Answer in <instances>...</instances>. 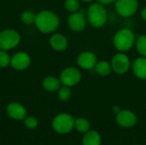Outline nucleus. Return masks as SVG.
Returning <instances> with one entry per match:
<instances>
[{"instance_id":"nucleus-26","label":"nucleus","mask_w":146,"mask_h":145,"mask_svg":"<svg viewBox=\"0 0 146 145\" xmlns=\"http://www.w3.org/2000/svg\"><path fill=\"white\" fill-rule=\"evenodd\" d=\"M98 3H100L102 4H110L116 0H98Z\"/></svg>"},{"instance_id":"nucleus-13","label":"nucleus","mask_w":146,"mask_h":145,"mask_svg":"<svg viewBox=\"0 0 146 145\" xmlns=\"http://www.w3.org/2000/svg\"><path fill=\"white\" fill-rule=\"evenodd\" d=\"M77 62L84 69H92L97 64V57L92 52H83L78 56Z\"/></svg>"},{"instance_id":"nucleus-17","label":"nucleus","mask_w":146,"mask_h":145,"mask_svg":"<svg viewBox=\"0 0 146 145\" xmlns=\"http://www.w3.org/2000/svg\"><path fill=\"white\" fill-rule=\"evenodd\" d=\"M43 87L47 91H56L60 89L61 80L53 76H48L43 80Z\"/></svg>"},{"instance_id":"nucleus-2","label":"nucleus","mask_w":146,"mask_h":145,"mask_svg":"<svg viewBox=\"0 0 146 145\" xmlns=\"http://www.w3.org/2000/svg\"><path fill=\"white\" fill-rule=\"evenodd\" d=\"M88 21L95 27L103 26L107 20V12L102 3H92L87 11Z\"/></svg>"},{"instance_id":"nucleus-27","label":"nucleus","mask_w":146,"mask_h":145,"mask_svg":"<svg viewBox=\"0 0 146 145\" xmlns=\"http://www.w3.org/2000/svg\"><path fill=\"white\" fill-rule=\"evenodd\" d=\"M141 16H142V18L146 21V8H145L143 10H142V12H141Z\"/></svg>"},{"instance_id":"nucleus-23","label":"nucleus","mask_w":146,"mask_h":145,"mask_svg":"<svg viewBox=\"0 0 146 145\" xmlns=\"http://www.w3.org/2000/svg\"><path fill=\"white\" fill-rule=\"evenodd\" d=\"M71 97V91L70 89L68 86H63V87H60V89L58 90V98L62 101V102H66L68 101Z\"/></svg>"},{"instance_id":"nucleus-1","label":"nucleus","mask_w":146,"mask_h":145,"mask_svg":"<svg viewBox=\"0 0 146 145\" xmlns=\"http://www.w3.org/2000/svg\"><path fill=\"white\" fill-rule=\"evenodd\" d=\"M35 25L38 30L44 33L54 32L59 26L58 16L49 10H43L36 15Z\"/></svg>"},{"instance_id":"nucleus-6","label":"nucleus","mask_w":146,"mask_h":145,"mask_svg":"<svg viewBox=\"0 0 146 145\" xmlns=\"http://www.w3.org/2000/svg\"><path fill=\"white\" fill-rule=\"evenodd\" d=\"M81 79V73L80 72L73 67L65 68L60 76L61 83L63 84L65 86L70 87L77 85Z\"/></svg>"},{"instance_id":"nucleus-21","label":"nucleus","mask_w":146,"mask_h":145,"mask_svg":"<svg viewBox=\"0 0 146 145\" xmlns=\"http://www.w3.org/2000/svg\"><path fill=\"white\" fill-rule=\"evenodd\" d=\"M137 50L140 55L146 57V35L140 36L137 41Z\"/></svg>"},{"instance_id":"nucleus-24","label":"nucleus","mask_w":146,"mask_h":145,"mask_svg":"<svg viewBox=\"0 0 146 145\" xmlns=\"http://www.w3.org/2000/svg\"><path fill=\"white\" fill-rule=\"evenodd\" d=\"M65 8L69 12H77L80 9V3L78 0H66Z\"/></svg>"},{"instance_id":"nucleus-7","label":"nucleus","mask_w":146,"mask_h":145,"mask_svg":"<svg viewBox=\"0 0 146 145\" xmlns=\"http://www.w3.org/2000/svg\"><path fill=\"white\" fill-rule=\"evenodd\" d=\"M138 9V0H116L115 9L121 16L128 17Z\"/></svg>"},{"instance_id":"nucleus-16","label":"nucleus","mask_w":146,"mask_h":145,"mask_svg":"<svg viewBox=\"0 0 146 145\" xmlns=\"http://www.w3.org/2000/svg\"><path fill=\"white\" fill-rule=\"evenodd\" d=\"M101 136L97 131H88L82 138V145H101Z\"/></svg>"},{"instance_id":"nucleus-11","label":"nucleus","mask_w":146,"mask_h":145,"mask_svg":"<svg viewBox=\"0 0 146 145\" xmlns=\"http://www.w3.org/2000/svg\"><path fill=\"white\" fill-rule=\"evenodd\" d=\"M130 68V60L124 54H116L112 58V68L117 73H125Z\"/></svg>"},{"instance_id":"nucleus-4","label":"nucleus","mask_w":146,"mask_h":145,"mask_svg":"<svg viewBox=\"0 0 146 145\" xmlns=\"http://www.w3.org/2000/svg\"><path fill=\"white\" fill-rule=\"evenodd\" d=\"M134 43V35L129 29L124 28L116 32L114 38V44L115 48L121 51L131 49Z\"/></svg>"},{"instance_id":"nucleus-15","label":"nucleus","mask_w":146,"mask_h":145,"mask_svg":"<svg viewBox=\"0 0 146 145\" xmlns=\"http://www.w3.org/2000/svg\"><path fill=\"white\" fill-rule=\"evenodd\" d=\"M133 72L135 75L142 79H146V58L139 57L133 62Z\"/></svg>"},{"instance_id":"nucleus-29","label":"nucleus","mask_w":146,"mask_h":145,"mask_svg":"<svg viewBox=\"0 0 146 145\" xmlns=\"http://www.w3.org/2000/svg\"><path fill=\"white\" fill-rule=\"evenodd\" d=\"M136 145H139V144H136Z\"/></svg>"},{"instance_id":"nucleus-8","label":"nucleus","mask_w":146,"mask_h":145,"mask_svg":"<svg viewBox=\"0 0 146 145\" xmlns=\"http://www.w3.org/2000/svg\"><path fill=\"white\" fill-rule=\"evenodd\" d=\"M31 63L30 56L27 52L20 51L15 53L11 57L10 65L11 67L17 71H22L27 69Z\"/></svg>"},{"instance_id":"nucleus-20","label":"nucleus","mask_w":146,"mask_h":145,"mask_svg":"<svg viewBox=\"0 0 146 145\" xmlns=\"http://www.w3.org/2000/svg\"><path fill=\"white\" fill-rule=\"evenodd\" d=\"M36 14L32 10H26L21 14V21L26 25H31L35 22Z\"/></svg>"},{"instance_id":"nucleus-14","label":"nucleus","mask_w":146,"mask_h":145,"mask_svg":"<svg viewBox=\"0 0 146 145\" xmlns=\"http://www.w3.org/2000/svg\"><path fill=\"white\" fill-rule=\"evenodd\" d=\"M50 46L58 51L64 50L68 46L67 38L60 33H55L50 38Z\"/></svg>"},{"instance_id":"nucleus-10","label":"nucleus","mask_w":146,"mask_h":145,"mask_svg":"<svg viewBox=\"0 0 146 145\" xmlns=\"http://www.w3.org/2000/svg\"><path fill=\"white\" fill-rule=\"evenodd\" d=\"M117 124L123 128L133 127L137 123V116L129 110H121L116 115Z\"/></svg>"},{"instance_id":"nucleus-3","label":"nucleus","mask_w":146,"mask_h":145,"mask_svg":"<svg viewBox=\"0 0 146 145\" xmlns=\"http://www.w3.org/2000/svg\"><path fill=\"white\" fill-rule=\"evenodd\" d=\"M75 120L68 114H60L52 121L53 129L60 134L68 133L74 127Z\"/></svg>"},{"instance_id":"nucleus-19","label":"nucleus","mask_w":146,"mask_h":145,"mask_svg":"<svg viewBox=\"0 0 146 145\" xmlns=\"http://www.w3.org/2000/svg\"><path fill=\"white\" fill-rule=\"evenodd\" d=\"M90 126H91L90 122L85 118H78L77 120H75L74 127L80 132L82 133L87 132L88 131H90Z\"/></svg>"},{"instance_id":"nucleus-12","label":"nucleus","mask_w":146,"mask_h":145,"mask_svg":"<svg viewBox=\"0 0 146 145\" xmlns=\"http://www.w3.org/2000/svg\"><path fill=\"white\" fill-rule=\"evenodd\" d=\"M7 113L9 116L14 120L21 121L27 117V110L23 105L19 103H11L7 107Z\"/></svg>"},{"instance_id":"nucleus-9","label":"nucleus","mask_w":146,"mask_h":145,"mask_svg":"<svg viewBox=\"0 0 146 145\" xmlns=\"http://www.w3.org/2000/svg\"><path fill=\"white\" fill-rule=\"evenodd\" d=\"M85 15H86V10L85 9H80L78 10V12H74L70 16L68 17V26L69 27L75 32H80L82 31L86 24V19H85Z\"/></svg>"},{"instance_id":"nucleus-5","label":"nucleus","mask_w":146,"mask_h":145,"mask_svg":"<svg viewBox=\"0 0 146 145\" xmlns=\"http://www.w3.org/2000/svg\"><path fill=\"white\" fill-rule=\"evenodd\" d=\"M20 41L21 36L14 29H6L0 32V50H12L20 44Z\"/></svg>"},{"instance_id":"nucleus-28","label":"nucleus","mask_w":146,"mask_h":145,"mask_svg":"<svg viewBox=\"0 0 146 145\" xmlns=\"http://www.w3.org/2000/svg\"><path fill=\"white\" fill-rule=\"evenodd\" d=\"M83 2H86V3H88V2H91L92 0H82Z\"/></svg>"},{"instance_id":"nucleus-18","label":"nucleus","mask_w":146,"mask_h":145,"mask_svg":"<svg viewBox=\"0 0 146 145\" xmlns=\"http://www.w3.org/2000/svg\"><path fill=\"white\" fill-rule=\"evenodd\" d=\"M111 65L106 61H101L96 64V71L102 76H107L111 73Z\"/></svg>"},{"instance_id":"nucleus-25","label":"nucleus","mask_w":146,"mask_h":145,"mask_svg":"<svg viewBox=\"0 0 146 145\" xmlns=\"http://www.w3.org/2000/svg\"><path fill=\"white\" fill-rule=\"evenodd\" d=\"M24 124L25 126L29 128V129H34L38 126V120L33 117V116H29V117H26L24 119Z\"/></svg>"},{"instance_id":"nucleus-22","label":"nucleus","mask_w":146,"mask_h":145,"mask_svg":"<svg viewBox=\"0 0 146 145\" xmlns=\"http://www.w3.org/2000/svg\"><path fill=\"white\" fill-rule=\"evenodd\" d=\"M11 57L8 54L7 50H0V68H6L10 65Z\"/></svg>"}]
</instances>
